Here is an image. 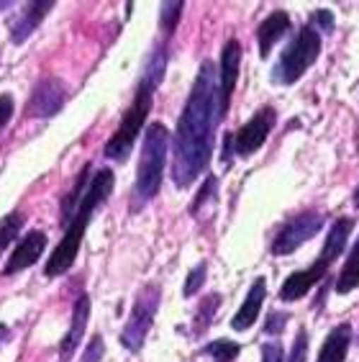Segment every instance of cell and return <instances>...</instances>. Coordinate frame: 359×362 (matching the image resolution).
<instances>
[{
    "label": "cell",
    "instance_id": "cell-1",
    "mask_svg": "<svg viewBox=\"0 0 359 362\" xmlns=\"http://www.w3.org/2000/svg\"><path fill=\"white\" fill-rule=\"evenodd\" d=\"M223 119L218 103V75L213 62H203L195 75L193 90L187 95L182 116L175 132L172 180L177 188H190L201 173H206L213 154L216 126Z\"/></svg>",
    "mask_w": 359,
    "mask_h": 362
},
{
    "label": "cell",
    "instance_id": "cell-2",
    "mask_svg": "<svg viewBox=\"0 0 359 362\" xmlns=\"http://www.w3.org/2000/svg\"><path fill=\"white\" fill-rule=\"evenodd\" d=\"M111 190H113V170L103 168L90 177L83 201H80V206H77L75 216L69 218V223H67L64 239L57 244V250L52 252V259H49L47 267H44V275H47V278L64 275L69 267L75 265L77 252H80V247H83L85 231H88L90 216H93V211H95L98 206H103L105 198L111 195Z\"/></svg>",
    "mask_w": 359,
    "mask_h": 362
},
{
    "label": "cell",
    "instance_id": "cell-3",
    "mask_svg": "<svg viewBox=\"0 0 359 362\" xmlns=\"http://www.w3.org/2000/svg\"><path fill=\"white\" fill-rule=\"evenodd\" d=\"M352 226H354V218H346V216L336 218V221L331 223V229L326 234L324 250H321V255L316 257V262H313L311 267H305V270L293 272L290 278L285 280L283 286H280V300H285V303L300 300L313 286H318V283L329 275V267L334 265V259L344 252L346 239L352 234Z\"/></svg>",
    "mask_w": 359,
    "mask_h": 362
},
{
    "label": "cell",
    "instance_id": "cell-4",
    "mask_svg": "<svg viewBox=\"0 0 359 362\" xmlns=\"http://www.w3.org/2000/svg\"><path fill=\"white\" fill-rule=\"evenodd\" d=\"M167 146H170L167 126L162 124L146 126L144 144H141V160H139V168H136V182H134V193H131V211H141L159 193V188H162Z\"/></svg>",
    "mask_w": 359,
    "mask_h": 362
},
{
    "label": "cell",
    "instance_id": "cell-5",
    "mask_svg": "<svg viewBox=\"0 0 359 362\" xmlns=\"http://www.w3.org/2000/svg\"><path fill=\"white\" fill-rule=\"evenodd\" d=\"M321 54V34L313 23L303 26L293 36V42L283 49V54L272 67V83L275 85H293L298 83L305 72L311 70V64Z\"/></svg>",
    "mask_w": 359,
    "mask_h": 362
},
{
    "label": "cell",
    "instance_id": "cell-6",
    "mask_svg": "<svg viewBox=\"0 0 359 362\" xmlns=\"http://www.w3.org/2000/svg\"><path fill=\"white\" fill-rule=\"evenodd\" d=\"M154 85L149 83H139V90L134 95V103L129 105V111L124 113V121L116 129V134L111 136V141L105 144V157L116 162H126V157L131 154L134 144H136V136L144 126L146 116L152 111V98H154Z\"/></svg>",
    "mask_w": 359,
    "mask_h": 362
},
{
    "label": "cell",
    "instance_id": "cell-7",
    "mask_svg": "<svg viewBox=\"0 0 359 362\" xmlns=\"http://www.w3.org/2000/svg\"><path fill=\"white\" fill-rule=\"evenodd\" d=\"M159 300H162V291L157 286H146L136 296L131 316H129L124 332H121V344L129 352H139V349L144 347V339L154 324V316H157Z\"/></svg>",
    "mask_w": 359,
    "mask_h": 362
},
{
    "label": "cell",
    "instance_id": "cell-8",
    "mask_svg": "<svg viewBox=\"0 0 359 362\" xmlns=\"http://www.w3.org/2000/svg\"><path fill=\"white\" fill-rule=\"evenodd\" d=\"M324 229V216L318 211H303L298 216L288 218L283 223V229L275 234V242H272V255H293V252L305 244L308 239H313L318 231Z\"/></svg>",
    "mask_w": 359,
    "mask_h": 362
},
{
    "label": "cell",
    "instance_id": "cell-9",
    "mask_svg": "<svg viewBox=\"0 0 359 362\" xmlns=\"http://www.w3.org/2000/svg\"><path fill=\"white\" fill-rule=\"evenodd\" d=\"M275 124H277L275 108H272V105L259 108V111H257L239 132L231 134V146H234L236 157H249V154H254L257 149L267 141L269 132L275 129Z\"/></svg>",
    "mask_w": 359,
    "mask_h": 362
},
{
    "label": "cell",
    "instance_id": "cell-10",
    "mask_svg": "<svg viewBox=\"0 0 359 362\" xmlns=\"http://www.w3.org/2000/svg\"><path fill=\"white\" fill-rule=\"evenodd\" d=\"M64 100H67V88L62 80L57 77H44L42 83L34 88L31 103H28V113L39 116V119H52L57 111H62Z\"/></svg>",
    "mask_w": 359,
    "mask_h": 362
},
{
    "label": "cell",
    "instance_id": "cell-11",
    "mask_svg": "<svg viewBox=\"0 0 359 362\" xmlns=\"http://www.w3.org/2000/svg\"><path fill=\"white\" fill-rule=\"evenodd\" d=\"M239 67H242V44L236 39H228L221 52V75H218V103L221 113L226 116L231 95H234L236 80H239Z\"/></svg>",
    "mask_w": 359,
    "mask_h": 362
},
{
    "label": "cell",
    "instance_id": "cell-12",
    "mask_svg": "<svg viewBox=\"0 0 359 362\" xmlns=\"http://www.w3.org/2000/svg\"><path fill=\"white\" fill-rule=\"evenodd\" d=\"M44 247H47V234H44V231H28L26 237L16 244L13 255H11V259L6 262L3 272H6V275H16V272L31 267L36 259L42 257Z\"/></svg>",
    "mask_w": 359,
    "mask_h": 362
},
{
    "label": "cell",
    "instance_id": "cell-13",
    "mask_svg": "<svg viewBox=\"0 0 359 362\" xmlns=\"http://www.w3.org/2000/svg\"><path fill=\"white\" fill-rule=\"evenodd\" d=\"M264 296H267V280L257 278L254 283H252V288H249L242 308H239V311L234 314V319H231V329H236V332H247V329L254 327V321L259 319V311H262Z\"/></svg>",
    "mask_w": 359,
    "mask_h": 362
},
{
    "label": "cell",
    "instance_id": "cell-14",
    "mask_svg": "<svg viewBox=\"0 0 359 362\" xmlns=\"http://www.w3.org/2000/svg\"><path fill=\"white\" fill-rule=\"evenodd\" d=\"M52 8H54V3H52V0H42V3H26V6H23V11L18 13V18L11 23V42H13V44L26 42L28 36L36 31V26L47 18V13L52 11Z\"/></svg>",
    "mask_w": 359,
    "mask_h": 362
},
{
    "label": "cell",
    "instance_id": "cell-15",
    "mask_svg": "<svg viewBox=\"0 0 359 362\" xmlns=\"http://www.w3.org/2000/svg\"><path fill=\"white\" fill-rule=\"evenodd\" d=\"M88 316H90V298L88 296H80L72 306V324H69L67 334L62 337V344H59V357L62 360H69L75 355L77 344L83 341L85 327H88Z\"/></svg>",
    "mask_w": 359,
    "mask_h": 362
},
{
    "label": "cell",
    "instance_id": "cell-16",
    "mask_svg": "<svg viewBox=\"0 0 359 362\" xmlns=\"http://www.w3.org/2000/svg\"><path fill=\"white\" fill-rule=\"evenodd\" d=\"M288 28H290V16L285 13V11H275V13H269L259 28H257V47H259V57H269V52L275 49V44L288 34Z\"/></svg>",
    "mask_w": 359,
    "mask_h": 362
},
{
    "label": "cell",
    "instance_id": "cell-17",
    "mask_svg": "<svg viewBox=\"0 0 359 362\" xmlns=\"http://www.w3.org/2000/svg\"><path fill=\"white\" fill-rule=\"evenodd\" d=\"M349 344H352V327L349 324H339V327H334L329 332L316 362H344Z\"/></svg>",
    "mask_w": 359,
    "mask_h": 362
},
{
    "label": "cell",
    "instance_id": "cell-18",
    "mask_svg": "<svg viewBox=\"0 0 359 362\" xmlns=\"http://www.w3.org/2000/svg\"><path fill=\"white\" fill-rule=\"evenodd\" d=\"M354 288H359V239L354 242L349 255H346L344 267H341L339 280H336V293H341V296L352 293Z\"/></svg>",
    "mask_w": 359,
    "mask_h": 362
},
{
    "label": "cell",
    "instance_id": "cell-19",
    "mask_svg": "<svg viewBox=\"0 0 359 362\" xmlns=\"http://www.w3.org/2000/svg\"><path fill=\"white\" fill-rule=\"evenodd\" d=\"M221 303V296L218 293H211L206 300H201V308H198V314H195V324H193V334H203L208 327H211V321H213L216 308Z\"/></svg>",
    "mask_w": 359,
    "mask_h": 362
},
{
    "label": "cell",
    "instance_id": "cell-20",
    "mask_svg": "<svg viewBox=\"0 0 359 362\" xmlns=\"http://www.w3.org/2000/svg\"><path fill=\"white\" fill-rule=\"evenodd\" d=\"M239 352H242V347L231 339H216L206 347V355L213 362H234Z\"/></svg>",
    "mask_w": 359,
    "mask_h": 362
},
{
    "label": "cell",
    "instance_id": "cell-21",
    "mask_svg": "<svg viewBox=\"0 0 359 362\" xmlns=\"http://www.w3.org/2000/svg\"><path fill=\"white\" fill-rule=\"evenodd\" d=\"M21 226H23L21 214H11V216H6L3 221H0V255H3V250H6L8 244L18 237Z\"/></svg>",
    "mask_w": 359,
    "mask_h": 362
},
{
    "label": "cell",
    "instance_id": "cell-22",
    "mask_svg": "<svg viewBox=\"0 0 359 362\" xmlns=\"http://www.w3.org/2000/svg\"><path fill=\"white\" fill-rule=\"evenodd\" d=\"M180 16H182V3H162L159 8V23L167 34H172L175 26L180 23Z\"/></svg>",
    "mask_w": 359,
    "mask_h": 362
},
{
    "label": "cell",
    "instance_id": "cell-23",
    "mask_svg": "<svg viewBox=\"0 0 359 362\" xmlns=\"http://www.w3.org/2000/svg\"><path fill=\"white\" fill-rule=\"evenodd\" d=\"M206 272H208V265L201 262V265H195L187 275V283H185V296H195V293L201 291V286L206 283Z\"/></svg>",
    "mask_w": 359,
    "mask_h": 362
},
{
    "label": "cell",
    "instance_id": "cell-24",
    "mask_svg": "<svg viewBox=\"0 0 359 362\" xmlns=\"http://www.w3.org/2000/svg\"><path fill=\"white\" fill-rule=\"evenodd\" d=\"M105 352V344H103V337L95 334L93 339H90L88 349H85V355L80 357V362H100V357H103Z\"/></svg>",
    "mask_w": 359,
    "mask_h": 362
},
{
    "label": "cell",
    "instance_id": "cell-25",
    "mask_svg": "<svg viewBox=\"0 0 359 362\" xmlns=\"http://www.w3.org/2000/svg\"><path fill=\"white\" fill-rule=\"evenodd\" d=\"M213 193H216V177H213V175H208L206 182H203L201 193L195 195V201H193V206H190V211H193V214H198V211H201L203 203H206L208 198H211V195H213Z\"/></svg>",
    "mask_w": 359,
    "mask_h": 362
},
{
    "label": "cell",
    "instance_id": "cell-26",
    "mask_svg": "<svg viewBox=\"0 0 359 362\" xmlns=\"http://www.w3.org/2000/svg\"><path fill=\"white\" fill-rule=\"evenodd\" d=\"M305 352H308V332L300 329L298 337H295V344H293V352H290V357H288V362H303Z\"/></svg>",
    "mask_w": 359,
    "mask_h": 362
},
{
    "label": "cell",
    "instance_id": "cell-27",
    "mask_svg": "<svg viewBox=\"0 0 359 362\" xmlns=\"http://www.w3.org/2000/svg\"><path fill=\"white\" fill-rule=\"evenodd\" d=\"M262 362H288L285 357V349L277 344V341H267L262 347Z\"/></svg>",
    "mask_w": 359,
    "mask_h": 362
},
{
    "label": "cell",
    "instance_id": "cell-28",
    "mask_svg": "<svg viewBox=\"0 0 359 362\" xmlns=\"http://www.w3.org/2000/svg\"><path fill=\"white\" fill-rule=\"evenodd\" d=\"M313 23H318V34H331L334 31V16L331 11H316Z\"/></svg>",
    "mask_w": 359,
    "mask_h": 362
},
{
    "label": "cell",
    "instance_id": "cell-29",
    "mask_svg": "<svg viewBox=\"0 0 359 362\" xmlns=\"http://www.w3.org/2000/svg\"><path fill=\"white\" fill-rule=\"evenodd\" d=\"M11 116H13V98L6 93V95H0V132L8 126Z\"/></svg>",
    "mask_w": 359,
    "mask_h": 362
},
{
    "label": "cell",
    "instance_id": "cell-30",
    "mask_svg": "<svg viewBox=\"0 0 359 362\" xmlns=\"http://www.w3.org/2000/svg\"><path fill=\"white\" fill-rule=\"evenodd\" d=\"M285 324H288V314H269V319H267V324H264V332L267 334H277V332H283L285 329Z\"/></svg>",
    "mask_w": 359,
    "mask_h": 362
},
{
    "label": "cell",
    "instance_id": "cell-31",
    "mask_svg": "<svg viewBox=\"0 0 359 362\" xmlns=\"http://www.w3.org/2000/svg\"><path fill=\"white\" fill-rule=\"evenodd\" d=\"M6 337H8V327H6V324H0V341L6 339Z\"/></svg>",
    "mask_w": 359,
    "mask_h": 362
},
{
    "label": "cell",
    "instance_id": "cell-32",
    "mask_svg": "<svg viewBox=\"0 0 359 362\" xmlns=\"http://www.w3.org/2000/svg\"><path fill=\"white\" fill-rule=\"evenodd\" d=\"M354 206L359 209V185H357V190H354Z\"/></svg>",
    "mask_w": 359,
    "mask_h": 362
},
{
    "label": "cell",
    "instance_id": "cell-33",
    "mask_svg": "<svg viewBox=\"0 0 359 362\" xmlns=\"http://www.w3.org/2000/svg\"><path fill=\"white\" fill-rule=\"evenodd\" d=\"M6 8H11V3H8V0H0V11H6Z\"/></svg>",
    "mask_w": 359,
    "mask_h": 362
}]
</instances>
